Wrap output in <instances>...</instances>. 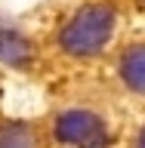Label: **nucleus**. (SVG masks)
Returning a JSON list of instances; mask_svg holds the SVG:
<instances>
[{"label": "nucleus", "instance_id": "1", "mask_svg": "<svg viewBox=\"0 0 145 148\" xmlns=\"http://www.w3.org/2000/svg\"><path fill=\"white\" fill-rule=\"evenodd\" d=\"M111 28H114V9L105 3L80 9L62 31V46L71 56H93L108 43Z\"/></svg>", "mask_w": 145, "mask_h": 148}, {"label": "nucleus", "instance_id": "2", "mask_svg": "<svg viewBox=\"0 0 145 148\" xmlns=\"http://www.w3.org/2000/svg\"><path fill=\"white\" fill-rule=\"evenodd\" d=\"M56 136L68 145H80V148H102L108 142L105 123L90 111H65L56 120Z\"/></svg>", "mask_w": 145, "mask_h": 148}, {"label": "nucleus", "instance_id": "3", "mask_svg": "<svg viewBox=\"0 0 145 148\" xmlns=\"http://www.w3.org/2000/svg\"><path fill=\"white\" fill-rule=\"evenodd\" d=\"M120 74L127 80L130 90H136L145 96V46H133L124 53V62H120Z\"/></svg>", "mask_w": 145, "mask_h": 148}, {"label": "nucleus", "instance_id": "4", "mask_svg": "<svg viewBox=\"0 0 145 148\" xmlns=\"http://www.w3.org/2000/svg\"><path fill=\"white\" fill-rule=\"evenodd\" d=\"M0 59L9 65H25L31 59V43L22 34H16V31L0 28Z\"/></svg>", "mask_w": 145, "mask_h": 148}, {"label": "nucleus", "instance_id": "5", "mask_svg": "<svg viewBox=\"0 0 145 148\" xmlns=\"http://www.w3.org/2000/svg\"><path fill=\"white\" fill-rule=\"evenodd\" d=\"M0 148H37V136L25 123H3L0 127Z\"/></svg>", "mask_w": 145, "mask_h": 148}, {"label": "nucleus", "instance_id": "6", "mask_svg": "<svg viewBox=\"0 0 145 148\" xmlns=\"http://www.w3.org/2000/svg\"><path fill=\"white\" fill-rule=\"evenodd\" d=\"M139 148H145V130H142V136H139Z\"/></svg>", "mask_w": 145, "mask_h": 148}]
</instances>
